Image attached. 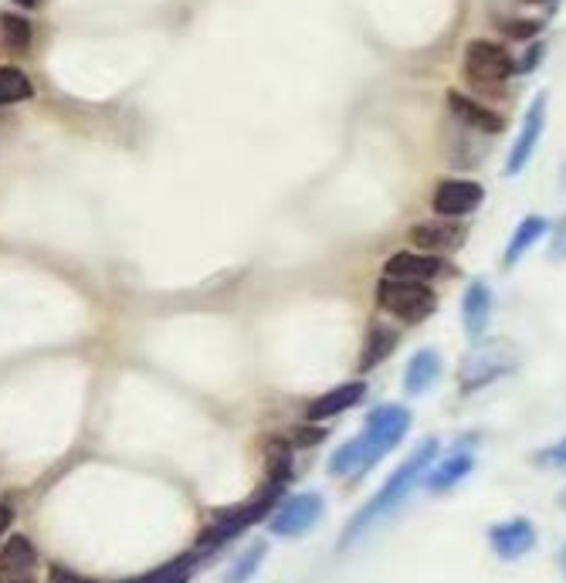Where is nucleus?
I'll return each mask as SVG.
<instances>
[{
    "instance_id": "4468645a",
    "label": "nucleus",
    "mask_w": 566,
    "mask_h": 583,
    "mask_svg": "<svg viewBox=\"0 0 566 583\" xmlns=\"http://www.w3.org/2000/svg\"><path fill=\"white\" fill-rule=\"evenodd\" d=\"M448 109H451V116H455L458 123H465V126H471V129H478V133L496 136V133L506 129V119H502L496 109L481 106V103H475V99H468V96H461V93H448Z\"/></svg>"
},
{
    "instance_id": "0eeeda50",
    "label": "nucleus",
    "mask_w": 566,
    "mask_h": 583,
    "mask_svg": "<svg viewBox=\"0 0 566 583\" xmlns=\"http://www.w3.org/2000/svg\"><path fill=\"white\" fill-rule=\"evenodd\" d=\"M546 106H549V96H546V93H539V96L529 103V109H526V116H523V126H519V136H516V143H513V149H509V159H506V177L523 174L526 163L533 159L539 139H543V129H546Z\"/></svg>"
},
{
    "instance_id": "f03ea898",
    "label": "nucleus",
    "mask_w": 566,
    "mask_h": 583,
    "mask_svg": "<svg viewBox=\"0 0 566 583\" xmlns=\"http://www.w3.org/2000/svg\"><path fill=\"white\" fill-rule=\"evenodd\" d=\"M438 451H441V441L438 438H424L408 458H403L400 465H397V472L383 482V488L370 498V503L353 516V523L343 529V540H340V546H347V543H353L363 529H370L380 516H387L390 509H397L403 498L411 495V488L431 472V461L438 458Z\"/></svg>"
},
{
    "instance_id": "f8f14e48",
    "label": "nucleus",
    "mask_w": 566,
    "mask_h": 583,
    "mask_svg": "<svg viewBox=\"0 0 566 583\" xmlns=\"http://www.w3.org/2000/svg\"><path fill=\"white\" fill-rule=\"evenodd\" d=\"M363 393H367V383L363 380H350V383H340V387H333L330 393H322V397H315L309 407H305V418L309 421H330V418H336V414H343V410H350L353 404H360L363 400Z\"/></svg>"
},
{
    "instance_id": "dca6fc26",
    "label": "nucleus",
    "mask_w": 566,
    "mask_h": 583,
    "mask_svg": "<svg viewBox=\"0 0 566 583\" xmlns=\"http://www.w3.org/2000/svg\"><path fill=\"white\" fill-rule=\"evenodd\" d=\"M471 468H475L471 451H468V448H461V451L455 448V455L438 458V465L424 475V485H428L431 492H448V488H455L458 482H465Z\"/></svg>"
},
{
    "instance_id": "9b49d317",
    "label": "nucleus",
    "mask_w": 566,
    "mask_h": 583,
    "mask_svg": "<svg viewBox=\"0 0 566 583\" xmlns=\"http://www.w3.org/2000/svg\"><path fill=\"white\" fill-rule=\"evenodd\" d=\"M461 319H465L468 340H475V343L485 340V329H489V319H492V289L485 279L468 282L465 299H461Z\"/></svg>"
},
{
    "instance_id": "ddd939ff",
    "label": "nucleus",
    "mask_w": 566,
    "mask_h": 583,
    "mask_svg": "<svg viewBox=\"0 0 566 583\" xmlns=\"http://www.w3.org/2000/svg\"><path fill=\"white\" fill-rule=\"evenodd\" d=\"M445 262L435 259V255H414V252H403V255H393L387 262V279H397V282H418V285H428L435 282L438 275H445Z\"/></svg>"
},
{
    "instance_id": "bb28decb",
    "label": "nucleus",
    "mask_w": 566,
    "mask_h": 583,
    "mask_svg": "<svg viewBox=\"0 0 566 583\" xmlns=\"http://www.w3.org/2000/svg\"><path fill=\"white\" fill-rule=\"evenodd\" d=\"M506 35L509 38H533V35H539V21H513V25H506Z\"/></svg>"
},
{
    "instance_id": "a211bd4d",
    "label": "nucleus",
    "mask_w": 566,
    "mask_h": 583,
    "mask_svg": "<svg viewBox=\"0 0 566 583\" xmlns=\"http://www.w3.org/2000/svg\"><path fill=\"white\" fill-rule=\"evenodd\" d=\"M465 231L455 227L451 221H424L411 227V241L424 252H448V247H461Z\"/></svg>"
},
{
    "instance_id": "6e6552de",
    "label": "nucleus",
    "mask_w": 566,
    "mask_h": 583,
    "mask_svg": "<svg viewBox=\"0 0 566 583\" xmlns=\"http://www.w3.org/2000/svg\"><path fill=\"white\" fill-rule=\"evenodd\" d=\"M465 71L475 81H489V86H496V81H506L516 71V61L509 58V51L502 45L471 41L465 51Z\"/></svg>"
},
{
    "instance_id": "f3484780",
    "label": "nucleus",
    "mask_w": 566,
    "mask_h": 583,
    "mask_svg": "<svg viewBox=\"0 0 566 583\" xmlns=\"http://www.w3.org/2000/svg\"><path fill=\"white\" fill-rule=\"evenodd\" d=\"M38 563V550L28 536H11L0 546V573L14 580H31V570Z\"/></svg>"
},
{
    "instance_id": "c9c22d12",
    "label": "nucleus",
    "mask_w": 566,
    "mask_h": 583,
    "mask_svg": "<svg viewBox=\"0 0 566 583\" xmlns=\"http://www.w3.org/2000/svg\"><path fill=\"white\" fill-rule=\"evenodd\" d=\"M526 4H543V0H526Z\"/></svg>"
},
{
    "instance_id": "1a4fd4ad",
    "label": "nucleus",
    "mask_w": 566,
    "mask_h": 583,
    "mask_svg": "<svg viewBox=\"0 0 566 583\" xmlns=\"http://www.w3.org/2000/svg\"><path fill=\"white\" fill-rule=\"evenodd\" d=\"M481 201H485L481 184H475V181H445V184H438V191L431 197V207H435L438 217L458 221V217L471 214Z\"/></svg>"
},
{
    "instance_id": "39448f33",
    "label": "nucleus",
    "mask_w": 566,
    "mask_h": 583,
    "mask_svg": "<svg viewBox=\"0 0 566 583\" xmlns=\"http://www.w3.org/2000/svg\"><path fill=\"white\" fill-rule=\"evenodd\" d=\"M377 302L383 312H390L400 322H421L438 309V299L428 285L418 282H397V279H383L377 289Z\"/></svg>"
},
{
    "instance_id": "cd10ccee",
    "label": "nucleus",
    "mask_w": 566,
    "mask_h": 583,
    "mask_svg": "<svg viewBox=\"0 0 566 583\" xmlns=\"http://www.w3.org/2000/svg\"><path fill=\"white\" fill-rule=\"evenodd\" d=\"M305 435H295V445H315V441H322L326 438V431L322 428H302Z\"/></svg>"
},
{
    "instance_id": "72a5a7b5",
    "label": "nucleus",
    "mask_w": 566,
    "mask_h": 583,
    "mask_svg": "<svg viewBox=\"0 0 566 583\" xmlns=\"http://www.w3.org/2000/svg\"><path fill=\"white\" fill-rule=\"evenodd\" d=\"M559 506H563V509H566V488H563V492H559Z\"/></svg>"
},
{
    "instance_id": "2eb2a0df",
    "label": "nucleus",
    "mask_w": 566,
    "mask_h": 583,
    "mask_svg": "<svg viewBox=\"0 0 566 583\" xmlns=\"http://www.w3.org/2000/svg\"><path fill=\"white\" fill-rule=\"evenodd\" d=\"M441 370H445V360H441L438 350H431V347H428V350H418V353L408 360V370H403V393L418 397V393L431 390V387L438 383Z\"/></svg>"
},
{
    "instance_id": "473e14b6",
    "label": "nucleus",
    "mask_w": 566,
    "mask_h": 583,
    "mask_svg": "<svg viewBox=\"0 0 566 583\" xmlns=\"http://www.w3.org/2000/svg\"><path fill=\"white\" fill-rule=\"evenodd\" d=\"M559 570H563V576H566V546L559 550Z\"/></svg>"
},
{
    "instance_id": "4be33fe9",
    "label": "nucleus",
    "mask_w": 566,
    "mask_h": 583,
    "mask_svg": "<svg viewBox=\"0 0 566 583\" xmlns=\"http://www.w3.org/2000/svg\"><path fill=\"white\" fill-rule=\"evenodd\" d=\"M265 553H269V543L265 540H258V543H252L245 553H241L231 566H227V573H224V583H248L255 573H258V566H262V560H265Z\"/></svg>"
},
{
    "instance_id": "2f4dec72",
    "label": "nucleus",
    "mask_w": 566,
    "mask_h": 583,
    "mask_svg": "<svg viewBox=\"0 0 566 583\" xmlns=\"http://www.w3.org/2000/svg\"><path fill=\"white\" fill-rule=\"evenodd\" d=\"M0 583H35V580H14V576H4V573H0Z\"/></svg>"
},
{
    "instance_id": "a878e982",
    "label": "nucleus",
    "mask_w": 566,
    "mask_h": 583,
    "mask_svg": "<svg viewBox=\"0 0 566 583\" xmlns=\"http://www.w3.org/2000/svg\"><path fill=\"white\" fill-rule=\"evenodd\" d=\"M533 461L543 465V468H566V438H559V441H553L549 448L536 451Z\"/></svg>"
},
{
    "instance_id": "9d476101",
    "label": "nucleus",
    "mask_w": 566,
    "mask_h": 583,
    "mask_svg": "<svg viewBox=\"0 0 566 583\" xmlns=\"http://www.w3.org/2000/svg\"><path fill=\"white\" fill-rule=\"evenodd\" d=\"M489 546L499 560L513 563V560H523L526 553H533L536 546V526L523 516L516 519H506V523H496L489 529Z\"/></svg>"
},
{
    "instance_id": "7ed1b4c3",
    "label": "nucleus",
    "mask_w": 566,
    "mask_h": 583,
    "mask_svg": "<svg viewBox=\"0 0 566 583\" xmlns=\"http://www.w3.org/2000/svg\"><path fill=\"white\" fill-rule=\"evenodd\" d=\"M285 485L279 482H269L258 495H252L245 506H237L231 513H221L214 519V526H207L201 533V543H197V553H207V550H217L224 543H231L234 536H241L248 526H255L258 519H265L269 513H275V503H279V495H282Z\"/></svg>"
},
{
    "instance_id": "f704fd0d",
    "label": "nucleus",
    "mask_w": 566,
    "mask_h": 583,
    "mask_svg": "<svg viewBox=\"0 0 566 583\" xmlns=\"http://www.w3.org/2000/svg\"><path fill=\"white\" fill-rule=\"evenodd\" d=\"M18 4H25V8H31V4H35V0H18Z\"/></svg>"
},
{
    "instance_id": "6ab92c4d",
    "label": "nucleus",
    "mask_w": 566,
    "mask_h": 583,
    "mask_svg": "<svg viewBox=\"0 0 566 583\" xmlns=\"http://www.w3.org/2000/svg\"><path fill=\"white\" fill-rule=\"evenodd\" d=\"M549 231V221L546 217H539V214H529V217H523L519 221V227L513 231V237H509V244H506V252H502V265H516L529 247H536L539 241H543V234Z\"/></svg>"
},
{
    "instance_id": "c85d7f7f",
    "label": "nucleus",
    "mask_w": 566,
    "mask_h": 583,
    "mask_svg": "<svg viewBox=\"0 0 566 583\" xmlns=\"http://www.w3.org/2000/svg\"><path fill=\"white\" fill-rule=\"evenodd\" d=\"M539 58H543V45H536V48H529V55H526V58H523V61H519L516 68H519V71H533Z\"/></svg>"
},
{
    "instance_id": "20e7f679",
    "label": "nucleus",
    "mask_w": 566,
    "mask_h": 583,
    "mask_svg": "<svg viewBox=\"0 0 566 583\" xmlns=\"http://www.w3.org/2000/svg\"><path fill=\"white\" fill-rule=\"evenodd\" d=\"M513 367H516V347L509 340H478L461 363L458 383L465 393H471L485 383L513 373Z\"/></svg>"
},
{
    "instance_id": "aec40b11",
    "label": "nucleus",
    "mask_w": 566,
    "mask_h": 583,
    "mask_svg": "<svg viewBox=\"0 0 566 583\" xmlns=\"http://www.w3.org/2000/svg\"><path fill=\"white\" fill-rule=\"evenodd\" d=\"M197 556L201 553H184V556H177L164 566H156L143 576H133V580H123V583H187L194 566H197Z\"/></svg>"
},
{
    "instance_id": "b1692460",
    "label": "nucleus",
    "mask_w": 566,
    "mask_h": 583,
    "mask_svg": "<svg viewBox=\"0 0 566 583\" xmlns=\"http://www.w3.org/2000/svg\"><path fill=\"white\" fill-rule=\"evenodd\" d=\"M0 35H4V41H8L11 48L25 51V48L31 45L35 28H31V21H28L25 14H0Z\"/></svg>"
},
{
    "instance_id": "5701e85b",
    "label": "nucleus",
    "mask_w": 566,
    "mask_h": 583,
    "mask_svg": "<svg viewBox=\"0 0 566 583\" xmlns=\"http://www.w3.org/2000/svg\"><path fill=\"white\" fill-rule=\"evenodd\" d=\"M31 96H35V86L21 68H11V65L0 68V106H14Z\"/></svg>"
},
{
    "instance_id": "423d86ee",
    "label": "nucleus",
    "mask_w": 566,
    "mask_h": 583,
    "mask_svg": "<svg viewBox=\"0 0 566 583\" xmlns=\"http://www.w3.org/2000/svg\"><path fill=\"white\" fill-rule=\"evenodd\" d=\"M326 513V503H322V495L315 492H295L289 498L275 506L272 519H269V533L272 536H285V540H295V536H305L319 519Z\"/></svg>"
},
{
    "instance_id": "412c9836",
    "label": "nucleus",
    "mask_w": 566,
    "mask_h": 583,
    "mask_svg": "<svg viewBox=\"0 0 566 583\" xmlns=\"http://www.w3.org/2000/svg\"><path fill=\"white\" fill-rule=\"evenodd\" d=\"M397 329L390 325H373L370 337H367V347H363V360H360V373L373 370L377 363H383L393 350H397Z\"/></svg>"
},
{
    "instance_id": "c756f323",
    "label": "nucleus",
    "mask_w": 566,
    "mask_h": 583,
    "mask_svg": "<svg viewBox=\"0 0 566 583\" xmlns=\"http://www.w3.org/2000/svg\"><path fill=\"white\" fill-rule=\"evenodd\" d=\"M11 523H14V509L8 503H0V540H4V533L11 529Z\"/></svg>"
},
{
    "instance_id": "7c9ffc66",
    "label": "nucleus",
    "mask_w": 566,
    "mask_h": 583,
    "mask_svg": "<svg viewBox=\"0 0 566 583\" xmlns=\"http://www.w3.org/2000/svg\"><path fill=\"white\" fill-rule=\"evenodd\" d=\"M55 583H78L75 576H65L61 570H55Z\"/></svg>"
},
{
    "instance_id": "393cba45",
    "label": "nucleus",
    "mask_w": 566,
    "mask_h": 583,
    "mask_svg": "<svg viewBox=\"0 0 566 583\" xmlns=\"http://www.w3.org/2000/svg\"><path fill=\"white\" fill-rule=\"evenodd\" d=\"M292 475V445L289 441H272L269 445V482L285 485Z\"/></svg>"
},
{
    "instance_id": "f257e3e1",
    "label": "nucleus",
    "mask_w": 566,
    "mask_h": 583,
    "mask_svg": "<svg viewBox=\"0 0 566 583\" xmlns=\"http://www.w3.org/2000/svg\"><path fill=\"white\" fill-rule=\"evenodd\" d=\"M411 428V410L400 404H380L367 414L363 431L347 441L343 448L333 451L330 458V475L336 478H360L363 472H370L383 455H390L403 435Z\"/></svg>"
}]
</instances>
